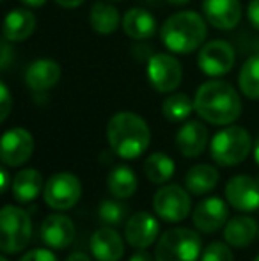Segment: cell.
<instances>
[{
	"label": "cell",
	"mask_w": 259,
	"mask_h": 261,
	"mask_svg": "<svg viewBox=\"0 0 259 261\" xmlns=\"http://www.w3.org/2000/svg\"><path fill=\"white\" fill-rule=\"evenodd\" d=\"M195 112L206 123L229 126L242 116V100L235 87L224 80H208L194 96Z\"/></svg>",
	"instance_id": "obj_1"
},
{
	"label": "cell",
	"mask_w": 259,
	"mask_h": 261,
	"mask_svg": "<svg viewBox=\"0 0 259 261\" xmlns=\"http://www.w3.org/2000/svg\"><path fill=\"white\" fill-rule=\"evenodd\" d=\"M107 141L110 149L125 160H135L148 149L151 132L144 119L135 112H118L107 124Z\"/></svg>",
	"instance_id": "obj_2"
},
{
	"label": "cell",
	"mask_w": 259,
	"mask_h": 261,
	"mask_svg": "<svg viewBox=\"0 0 259 261\" xmlns=\"http://www.w3.org/2000/svg\"><path fill=\"white\" fill-rule=\"evenodd\" d=\"M208 25L195 11H180L163 21L160 38L169 52L192 54L204 45Z\"/></svg>",
	"instance_id": "obj_3"
},
{
	"label": "cell",
	"mask_w": 259,
	"mask_h": 261,
	"mask_svg": "<svg viewBox=\"0 0 259 261\" xmlns=\"http://www.w3.org/2000/svg\"><path fill=\"white\" fill-rule=\"evenodd\" d=\"M252 137L242 126H227L213 135L210 144L211 158L222 167H235L242 164L252 151Z\"/></svg>",
	"instance_id": "obj_4"
},
{
	"label": "cell",
	"mask_w": 259,
	"mask_h": 261,
	"mask_svg": "<svg viewBox=\"0 0 259 261\" xmlns=\"http://www.w3.org/2000/svg\"><path fill=\"white\" fill-rule=\"evenodd\" d=\"M32 222L23 208L6 204L0 212V247L4 254H16L28 245Z\"/></svg>",
	"instance_id": "obj_5"
},
{
	"label": "cell",
	"mask_w": 259,
	"mask_h": 261,
	"mask_svg": "<svg viewBox=\"0 0 259 261\" xmlns=\"http://www.w3.org/2000/svg\"><path fill=\"white\" fill-rule=\"evenodd\" d=\"M200 238L194 229L174 227L158 238L155 261H199Z\"/></svg>",
	"instance_id": "obj_6"
},
{
	"label": "cell",
	"mask_w": 259,
	"mask_h": 261,
	"mask_svg": "<svg viewBox=\"0 0 259 261\" xmlns=\"http://www.w3.org/2000/svg\"><path fill=\"white\" fill-rule=\"evenodd\" d=\"M43 196H45V203L52 210L66 212L80 201L82 183L71 172H57L45 183Z\"/></svg>",
	"instance_id": "obj_7"
},
{
	"label": "cell",
	"mask_w": 259,
	"mask_h": 261,
	"mask_svg": "<svg viewBox=\"0 0 259 261\" xmlns=\"http://www.w3.org/2000/svg\"><path fill=\"white\" fill-rule=\"evenodd\" d=\"M236 61V52L231 43L224 39H211L199 48L197 66L204 75L217 79L227 75Z\"/></svg>",
	"instance_id": "obj_8"
},
{
	"label": "cell",
	"mask_w": 259,
	"mask_h": 261,
	"mask_svg": "<svg viewBox=\"0 0 259 261\" xmlns=\"http://www.w3.org/2000/svg\"><path fill=\"white\" fill-rule=\"evenodd\" d=\"M148 80L158 93H172L183 80L181 62L170 54H155L148 61Z\"/></svg>",
	"instance_id": "obj_9"
},
{
	"label": "cell",
	"mask_w": 259,
	"mask_h": 261,
	"mask_svg": "<svg viewBox=\"0 0 259 261\" xmlns=\"http://www.w3.org/2000/svg\"><path fill=\"white\" fill-rule=\"evenodd\" d=\"M192 208V199L180 185H165L153 197V210L167 222H181Z\"/></svg>",
	"instance_id": "obj_10"
},
{
	"label": "cell",
	"mask_w": 259,
	"mask_h": 261,
	"mask_svg": "<svg viewBox=\"0 0 259 261\" xmlns=\"http://www.w3.org/2000/svg\"><path fill=\"white\" fill-rule=\"evenodd\" d=\"M34 153V139L25 128H11L2 135L0 160L7 167H20L27 164Z\"/></svg>",
	"instance_id": "obj_11"
},
{
	"label": "cell",
	"mask_w": 259,
	"mask_h": 261,
	"mask_svg": "<svg viewBox=\"0 0 259 261\" xmlns=\"http://www.w3.org/2000/svg\"><path fill=\"white\" fill-rule=\"evenodd\" d=\"M225 197L238 212H256L259 208V179L247 174L235 176L225 185Z\"/></svg>",
	"instance_id": "obj_12"
},
{
	"label": "cell",
	"mask_w": 259,
	"mask_h": 261,
	"mask_svg": "<svg viewBox=\"0 0 259 261\" xmlns=\"http://www.w3.org/2000/svg\"><path fill=\"white\" fill-rule=\"evenodd\" d=\"M203 13L208 23L218 31H233L242 20L238 0H203Z\"/></svg>",
	"instance_id": "obj_13"
},
{
	"label": "cell",
	"mask_w": 259,
	"mask_h": 261,
	"mask_svg": "<svg viewBox=\"0 0 259 261\" xmlns=\"http://www.w3.org/2000/svg\"><path fill=\"white\" fill-rule=\"evenodd\" d=\"M160 226L156 219L148 212H137L128 219L125 226V240L135 249H148L158 237Z\"/></svg>",
	"instance_id": "obj_14"
},
{
	"label": "cell",
	"mask_w": 259,
	"mask_h": 261,
	"mask_svg": "<svg viewBox=\"0 0 259 261\" xmlns=\"http://www.w3.org/2000/svg\"><path fill=\"white\" fill-rule=\"evenodd\" d=\"M39 237L50 249H66L75 240V224L69 217L53 213L41 222Z\"/></svg>",
	"instance_id": "obj_15"
},
{
	"label": "cell",
	"mask_w": 259,
	"mask_h": 261,
	"mask_svg": "<svg viewBox=\"0 0 259 261\" xmlns=\"http://www.w3.org/2000/svg\"><path fill=\"white\" fill-rule=\"evenodd\" d=\"M89 249L98 261H119L125 256V240L116 227L105 226L93 233Z\"/></svg>",
	"instance_id": "obj_16"
},
{
	"label": "cell",
	"mask_w": 259,
	"mask_h": 261,
	"mask_svg": "<svg viewBox=\"0 0 259 261\" xmlns=\"http://www.w3.org/2000/svg\"><path fill=\"white\" fill-rule=\"evenodd\" d=\"M194 226L203 233H213L227 222V204L220 197H206L194 210Z\"/></svg>",
	"instance_id": "obj_17"
},
{
	"label": "cell",
	"mask_w": 259,
	"mask_h": 261,
	"mask_svg": "<svg viewBox=\"0 0 259 261\" xmlns=\"http://www.w3.org/2000/svg\"><path fill=\"white\" fill-rule=\"evenodd\" d=\"M61 80V66L52 59H36L25 71V84L36 93H45Z\"/></svg>",
	"instance_id": "obj_18"
},
{
	"label": "cell",
	"mask_w": 259,
	"mask_h": 261,
	"mask_svg": "<svg viewBox=\"0 0 259 261\" xmlns=\"http://www.w3.org/2000/svg\"><path fill=\"white\" fill-rule=\"evenodd\" d=\"M208 128L199 121H188L178 130L176 134V146L180 153L187 158H195L206 149L208 146Z\"/></svg>",
	"instance_id": "obj_19"
},
{
	"label": "cell",
	"mask_w": 259,
	"mask_h": 261,
	"mask_svg": "<svg viewBox=\"0 0 259 261\" xmlns=\"http://www.w3.org/2000/svg\"><path fill=\"white\" fill-rule=\"evenodd\" d=\"M123 31L135 41H144L156 34V20L148 9L131 7L123 16Z\"/></svg>",
	"instance_id": "obj_20"
},
{
	"label": "cell",
	"mask_w": 259,
	"mask_h": 261,
	"mask_svg": "<svg viewBox=\"0 0 259 261\" xmlns=\"http://www.w3.org/2000/svg\"><path fill=\"white\" fill-rule=\"evenodd\" d=\"M36 25V16L28 9H13L4 21V39L11 43L25 41L34 34Z\"/></svg>",
	"instance_id": "obj_21"
},
{
	"label": "cell",
	"mask_w": 259,
	"mask_h": 261,
	"mask_svg": "<svg viewBox=\"0 0 259 261\" xmlns=\"http://www.w3.org/2000/svg\"><path fill=\"white\" fill-rule=\"evenodd\" d=\"M11 189L18 203H31L41 194L43 176L36 169H21L11 181Z\"/></svg>",
	"instance_id": "obj_22"
},
{
	"label": "cell",
	"mask_w": 259,
	"mask_h": 261,
	"mask_svg": "<svg viewBox=\"0 0 259 261\" xmlns=\"http://www.w3.org/2000/svg\"><path fill=\"white\" fill-rule=\"evenodd\" d=\"M257 237V224L250 217H235L225 224L224 238L233 247H247Z\"/></svg>",
	"instance_id": "obj_23"
},
{
	"label": "cell",
	"mask_w": 259,
	"mask_h": 261,
	"mask_svg": "<svg viewBox=\"0 0 259 261\" xmlns=\"http://www.w3.org/2000/svg\"><path fill=\"white\" fill-rule=\"evenodd\" d=\"M89 21H91L93 31L101 36L114 34V32L118 31L119 23H123L118 7L112 6V4H108V2L94 4V6L91 7Z\"/></svg>",
	"instance_id": "obj_24"
},
{
	"label": "cell",
	"mask_w": 259,
	"mask_h": 261,
	"mask_svg": "<svg viewBox=\"0 0 259 261\" xmlns=\"http://www.w3.org/2000/svg\"><path fill=\"white\" fill-rule=\"evenodd\" d=\"M218 183V171L213 165L199 164L188 169L187 176H185V185L195 196H204V194L211 192Z\"/></svg>",
	"instance_id": "obj_25"
},
{
	"label": "cell",
	"mask_w": 259,
	"mask_h": 261,
	"mask_svg": "<svg viewBox=\"0 0 259 261\" xmlns=\"http://www.w3.org/2000/svg\"><path fill=\"white\" fill-rule=\"evenodd\" d=\"M108 190L114 197L118 199H128L137 190V176H135L133 169H130L128 165H116L110 169L107 178Z\"/></svg>",
	"instance_id": "obj_26"
},
{
	"label": "cell",
	"mask_w": 259,
	"mask_h": 261,
	"mask_svg": "<svg viewBox=\"0 0 259 261\" xmlns=\"http://www.w3.org/2000/svg\"><path fill=\"white\" fill-rule=\"evenodd\" d=\"M174 160L165 153H153L146 158L144 162V174L146 178L151 183H156V185H162V183H167L170 178L174 176Z\"/></svg>",
	"instance_id": "obj_27"
},
{
	"label": "cell",
	"mask_w": 259,
	"mask_h": 261,
	"mask_svg": "<svg viewBox=\"0 0 259 261\" xmlns=\"http://www.w3.org/2000/svg\"><path fill=\"white\" fill-rule=\"evenodd\" d=\"M195 110L194 100L185 93H174L167 96L162 103V114L170 123H181L188 119L192 112Z\"/></svg>",
	"instance_id": "obj_28"
},
{
	"label": "cell",
	"mask_w": 259,
	"mask_h": 261,
	"mask_svg": "<svg viewBox=\"0 0 259 261\" xmlns=\"http://www.w3.org/2000/svg\"><path fill=\"white\" fill-rule=\"evenodd\" d=\"M238 87L247 98L259 100V54L243 62L238 75Z\"/></svg>",
	"instance_id": "obj_29"
},
{
	"label": "cell",
	"mask_w": 259,
	"mask_h": 261,
	"mask_svg": "<svg viewBox=\"0 0 259 261\" xmlns=\"http://www.w3.org/2000/svg\"><path fill=\"white\" fill-rule=\"evenodd\" d=\"M126 215H128V206L116 199H105L98 208L101 224L108 227H119L126 220Z\"/></svg>",
	"instance_id": "obj_30"
},
{
	"label": "cell",
	"mask_w": 259,
	"mask_h": 261,
	"mask_svg": "<svg viewBox=\"0 0 259 261\" xmlns=\"http://www.w3.org/2000/svg\"><path fill=\"white\" fill-rule=\"evenodd\" d=\"M200 261H235L229 244H222V242H213L210 244L200 254Z\"/></svg>",
	"instance_id": "obj_31"
},
{
	"label": "cell",
	"mask_w": 259,
	"mask_h": 261,
	"mask_svg": "<svg viewBox=\"0 0 259 261\" xmlns=\"http://www.w3.org/2000/svg\"><path fill=\"white\" fill-rule=\"evenodd\" d=\"M11 109H13V98H11V93L7 89L6 82H0V121H6L11 114Z\"/></svg>",
	"instance_id": "obj_32"
},
{
	"label": "cell",
	"mask_w": 259,
	"mask_h": 261,
	"mask_svg": "<svg viewBox=\"0 0 259 261\" xmlns=\"http://www.w3.org/2000/svg\"><path fill=\"white\" fill-rule=\"evenodd\" d=\"M20 261H59V259L48 249H32V251L25 252Z\"/></svg>",
	"instance_id": "obj_33"
},
{
	"label": "cell",
	"mask_w": 259,
	"mask_h": 261,
	"mask_svg": "<svg viewBox=\"0 0 259 261\" xmlns=\"http://www.w3.org/2000/svg\"><path fill=\"white\" fill-rule=\"evenodd\" d=\"M9 43L11 41H7V39L2 41V55H0V68L2 69H7V66H9L11 61L14 59V52H13V48H11Z\"/></svg>",
	"instance_id": "obj_34"
},
{
	"label": "cell",
	"mask_w": 259,
	"mask_h": 261,
	"mask_svg": "<svg viewBox=\"0 0 259 261\" xmlns=\"http://www.w3.org/2000/svg\"><path fill=\"white\" fill-rule=\"evenodd\" d=\"M247 16H249L250 25L259 31V0H250L249 7H247Z\"/></svg>",
	"instance_id": "obj_35"
},
{
	"label": "cell",
	"mask_w": 259,
	"mask_h": 261,
	"mask_svg": "<svg viewBox=\"0 0 259 261\" xmlns=\"http://www.w3.org/2000/svg\"><path fill=\"white\" fill-rule=\"evenodd\" d=\"M128 261H155V259H153L144 249H137V252H133Z\"/></svg>",
	"instance_id": "obj_36"
},
{
	"label": "cell",
	"mask_w": 259,
	"mask_h": 261,
	"mask_svg": "<svg viewBox=\"0 0 259 261\" xmlns=\"http://www.w3.org/2000/svg\"><path fill=\"white\" fill-rule=\"evenodd\" d=\"M57 4H59L61 7H64V9H75V7H80L85 0H55Z\"/></svg>",
	"instance_id": "obj_37"
},
{
	"label": "cell",
	"mask_w": 259,
	"mask_h": 261,
	"mask_svg": "<svg viewBox=\"0 0 259 261\" xmlns=\"http://www.w3.org/2000/svg\"><path fill=\"white\" fill-rule=\"evenodd\" d=\"M66 261H91V258L85 252H73V254H69L66 258Z\"/></svg>",
	"instance_id": "obj_38"
},
{
	"label": "cell",
	"mask_w": 259,
	"mask_h": 261,
	"mask_svg": "<svg viewBox=\"0 0 259 261\" xmlns=\"http://www.w3.org/2000/svg\"><path fill=\"white\" fill-rule=\"evenodd\" d=\"M0 176H2V192H7V187H9V174H7V169L2 167L0 171Z\"/></svg>",
	"instance_id": "obj_39"
},
{
	"label": "cell",
	"mask_w": 259,
	"mask_h": 261,
	"mask_svg": "<svg viewBox=\"0 0 259 261\" xmlns=\"http://www.w3.org/2000/svg\"><path fill=\"white\" fill-rule=\"evenodd\" d=\"M21 4H25L27 7H43L46 0H21Z\"/></svg>",
	"instance_id": "obj_40"
},
{
	"label": "cell",
	"mask_w": 259,
	"mask_h": 261,
	"mask_svg": "<svg viewBox=\"0 0 259 261\" xmlns=\"http://www.w3.org/2000/svg\"><path fill=\"white\" fill-rule=\"evenodd\" d=\"M254 158H256V162L259 165V135L256 137V142H254Z\"/></svg>",
	"instance_id": "obj_41"
},
{
	"label": "cell",
	"mask_w": 259,
	"mask_h": 261,
	"mask_svg": "<svg viewBox=\"0 0 259 261\" xmlns=\"http://www.w3.org/2000/svg\"><path fill=\"white\" fill-rule=\"evenodd\" d=\"M167 4H170V6H185V4H188L190 0H165Z\"/></svg>",
	"instance_id": "obj_42"
},
{
	"label": "cell",
	"mask_w": 259,
	"mask_h": 261,
	"mask_svg": "<svg viewBox=\"0 0 259 261\" xmlns=\"http://www.w3.org/2000/svg\"><path fill=\"white\" fill-rule=\"evenodd\" d=\"M0 261H9V259H7L6 256H2V259H0Z\"/></svg>",
	"instance_id": "obj_43"
},
{
	"label": "cell",
	"mask_w": 259,
	"mask_h": 261,
	"mask_svg": "<svg viewBox=\"0 0 259 261\" xmlns=\"http://www.w3.org/2000/svg\"><path fill=\"white\" fill-rule=\"evenodd\" d=\"M254 261H259V254L256 256V258H254Z\"/></svg>",
	"instance_id": "obj_44"
},
{
	"label": "cell",
	"mask_w": 259,
	"mask_h": 261,
	"mask_svg": "<svg viewBox=\"0 0 259 261\" xmlns=\"http://www.w3.org/2000/svg\"><path fill=\"white\" fill-rule=\"evenodd\" d=\"M108 2H118V0H108Z\"/></svg>",
	"instance_id": "obj_45"
}]
</instances>
